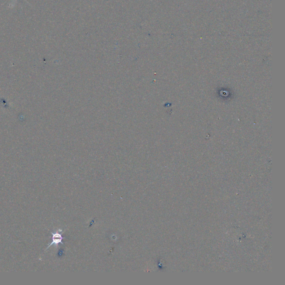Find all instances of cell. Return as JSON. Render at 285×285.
Returning a JSON list of instances; mask_svg holds the SVG:
<instances>
[{
	"label": "cell",
	"instance_id": "1",
	"mask_svg": "<svg viewBox=\"0 0 285 285\" xmlns=\"http://www.w3.org/2000/svg\"><path fill=\"white\" fill-rule=\"evenodd\" d=\"M51 234L52 235V241L50 245H49V246L47 247V249H48L50 246H51L53 244H55V245H58L59 243H61V244H63V242H62V240L64 239V237H62V235L60 233H59L58 232H55V233H53V232H51Z\"/></svg>",
	"mask_w": 285,
	"mask_h": 285
},
{
	"label": "cell",
	"instance_id": "2",
	"mask_svg": "<svg viewBox=\"0 0 285 285\" xmlns=\"http://www.w3.org/2000/svg\"><path fill=\"white\" fill-rule=\"evenodd\" d=\"M15 1H16V0H15Z\"/></svg>",
	"mask_w": 285,
	"mask_h": 285
}]
</instances>
